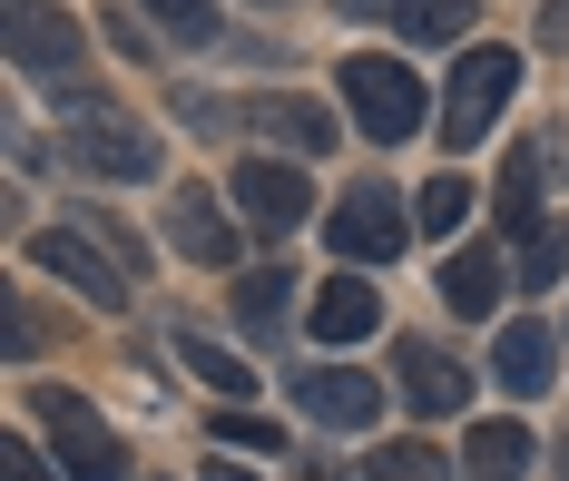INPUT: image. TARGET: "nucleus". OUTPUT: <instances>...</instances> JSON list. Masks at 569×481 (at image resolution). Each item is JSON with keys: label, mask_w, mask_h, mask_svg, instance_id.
<instances>
[{"label": "nucleus", "mask_w": 569, "mask_h": 481, "mask_svg": "<svg viewBox=\"0 0 569 481\" xmlns=\"http://www.w3.org/2000/svg\"><path fill=\"white\" fill-rule=\"evenodd\" d=\"M0 50H10V69H20V79H50V89H69L89 40H79V20H69L59 0H10V10H0Z\"/></svg>", "instance_id": "20e7f679"}, {"label": "nucleus", "mask_w": 569, "mask_h": 481, "mask_svg": "<svg viewBox=\"0 0 569 481\" xmlns=\"http://www.w3.org/2000/svg\"><path fill=\"white\" fill-rule=\"evenodd\" d=\"M540 50H569V0H550V10H540Z\"/></svg>", "instance_id": "cd10ccee"}, {"label": "nucleus", "mask_w": 569, "mask_h": 481, "mask_svg": "<svg viewBox=\"0 0 569 481\" xmlns=\"http://www.w3.org/2000/svg\"><path fill=\"white\" fill-rule=\"evenodd\" d=\"M168 237H177V255H197V265H236V237H227V217H217L207 187H177L168 197Z\"/></svg>", "instance_id": "4468645a"}, {"label": "nucleus", "mask_w": 569, "mask_h": 481, "mask_svg": "<svg viewBox=\"0 0 569 481\" xmlns=\"http://www.w3.org/2000/svg\"><path fill=\"white\" fill-rule=\"evenodd\" d=\"M560 265H569L560 227H530V237H520V285H560Z\"/></svg>", "instance_id": "5701e85b"}, {"label": "nucleus", "mask_w": 569, "mask_h": 481, "mask_svg": "<svg viewBox=\"0 0 569 481\" xmlns=\"http://www.w3.org/2000/svg\"><path fill=\"white\" fill-rule=\"evenodd\" d=\"M59 158H69L79 178L128 187V178H148V168H158V138L128 119L109 89H59Z\"/></svg>", "instance_id": "f257e3e1"}, {"label": "nucleus", "mask_w": 569, "mask_h": 481, "mask_svg": "<svg viewBox=\"0 0 569 481\" xmlns=\"http://www.w3.org/2000/svg\"><path fill=\"white\" fill-rule=\"evenodd\" d=\"M471 10H481V0H402V40H461V30H471Z\"/></svg>", "instance_id": "412c9836"}, {"label": "nucleus", "mask_w": 569, "mask_h": 481, "mask_svg": "<svg viewBox=\"0 0 569 481\" xmlns=\"http://www.w3.org/2000/svg\"><path fill=\"white\" fill-rule=\"evenodd\" d=\"M284 304H295V275H276V265H256V275H236V324L246 334H276Z\"/></svg>", "instance_id": "a211bd4d"}, {"label": "nucleus", "mask_w": 569, "mask_h": 481, "mask_svg": "<svg viewBox=\"0 0 569 481\" xmlns=\"http://www.w3.org/2000/svg\"><path fill=\"white\" fill-rule=\"evenodd\" d=\"M442 304H452V314H491V304H501V255H491V245H461L452 265H442Z\"/></svg>", "instance_id": "f3484780"}, {"label": "nucleus", "mask_w": 569, "mask_h": 481, "mask_svg": "<svg viewBox=\"0 0 569 481\" xmlns=\"http://www.w3.org/2000/svg\"><path fill=\"white\" fill-rule=\"evenodd\" d=\"M109 40L128 50V60H148V20H138V10H109Z\"/></svg>", "instance_id": "bb28decb"}, {"label": "nucleus", "mask_w": 569, "mask_h": 481, "mask_svg": "<svg viewBox=\"0 0 569 481\" xmlns=\"http://www.w3.org/2000/svg\"><path fill=\"white\" fill-rule=\"evenodd\" d=\"M305 324H315V344H363V334L383 324V295H373L363 275H335V285H315Z\"/></svg>", "instance_id": "f8f14e48"}, {"label": "nucleus", "mask_w": 569, "mask_h": 481, "mask_svg": "<svg viewBox=\"0 0 569 481\" xmlns=\"http://www.w3.org/2000/svg\"><path fill=\"white\" fill-rule=\"evenodd\" d=\"M148 10H158V30L187 40V50H207V40H217V0H148Z\"/></svg>", "instance_id": "4be33fe9"}, {"label": "nucleus", "mask_w": 569, "mask_h": 481, "mask_svg": "<svg viewBox=\"0 0 569 481\" xmlns=\"http://www.w3.org/2000/svg\"><path fill=\"white\" fill-rule=\"evenodd\" d=\"M236 207L256 217V227H305V207H315V187L305 168H284V158H236Z\"/></svg>", "instance_id": "9b49d317"}, {"label": "nucleus", "mask_w": 569, "mask_h": 481, "mask_svg": "<svg viewBox=\"0 0 569 481\" xmlns=\"http://www.w3.org/2000/svg\"><path fill=\"white\" fill-rule=\"evenodd\" d=\"M177 354H187V373H197V383H207V393H256V373H246V363L227 354V344H207V334H177Z\"/></svg>", "instance_id": "6ab92c4d"}, {"label": "nucleus", "mask_w": 569, "mask_h": 481, "mask_svg": "<svg viewBox=\"0 0 569 481\" xmlns=\"http://www.w3.org/2000/svg\"><path fill=\"white\" fill-rule=\"evenodd\" d=\"M550 158H560V148H550V128H540V138H520V148H511V168H501V227H511V237H530V227H540V197H550Z\"/></svg>", "instance_id": "ddd939ff"}, {"label": "nucleus", "mask_w": 569, "mask_h": 481, "mask_svg": "<svg viewBox=\"0 0 569 481\" xmlns=\"http://www.w3.org/2000/svg\"><path fill=\"white\" fill-rule=\"evenodd\" d=\"M363 481H452V462H442L432 442H383V452L363 462Z\"/></svg>", "instance_id": "aec40b11"}, {"label": "nucleus", "mask_w": 569, "mask_h": 481, "mask_svg": "<svg viewBox=\"0 0 569 481\" xmlns=\"http://www.w3.org/2000/svg\"><path fill=\"white\" fill-rule=\"evenodd\" d=\"M0 481H59V452H40L30 432H10L0 442Z\"/></svg>", "instance_id": "393cba45"}, {"label": "nucleus", "mask_w": 569, "mask_h": 481, "mask_svg": "<svg viewBox=\"0 0 569 481\" xmlns=\"http://www.w3.org/2000/svg\"><path fill=\"white\" fill-rule=\"evenodd\" d=\"M217 442H236V452H276L284 432H276L266 413H217Z\"/></svg>", "instance_id": "a878e982"}, {"label": "nucleus", "mask_w": 569, "mask_h": 481, "mask_svg": "<svg viewBox=\"0 0 569 481\" xmlns=\"http://www.w3.org/2000/svg\"><path fill=\"white\" fill-rule=\"evenodd\" d=\"M511 89H520V60H511V50H491V40L461 50V69L442 79V148H452V158H461V148H481L491 119L511 109Z\"/></svg>", "instance_id": "f03ea898"}, {"label": "nucleus", "mask_w": 569, "mask_h": 481, "mask_svg": "<svg viewBox=\"0 0 569 481\" xmlns=\"http://www.w3.org/2000/svg\"><path fill=\"white\" fill-rule=\"evenodd\" d=\"M295 481H343V472H335V462H305V472H295Z\"/></svg>", "instance_id": "c756f323"}, {"label": "nucleus", "mask_w": 569, "mask_h": 481, "mask_svg": "<svg viewBox=\"0 0 569 481\" xmlns=\"http://www.w3.org/2000/svg\"><path fill=\"white\" fill-rule=\"evenodd\" d=\"M30 255L50 265L69 295H89L99 314H118V304H128V265H118V255H109L99 237H89L79 217H69V227H50V237H30Z\"/></svg>", "instance_id": "0eeeda50"}, {"label": "nucleus", "mask_w": 569, "mask_h": 481, "mask_svg": "<svg viewBox=\"0 0 569 481\" xmlns=\"http://www.w3.org/2000/svg\"><path fill=\"white\" fill-rule=\"evenodd\" d=\"M491 373H501V393H550V373H560V344H550V324H501V344H491Z\"/></svg>", "instance_id": "2eb2a0df"}, {"label": "nucleus", "mask_w": 569, "mask_h": 481, "mask_svg": "<svg viewBox=\"0 0 569 481\" xmlns=\"http://www.w3.org/2000/svg\"><path fill=\"white\" fill-rule=\"evenodd\" d=\"M402 227H412V217H402V197L363 178V187H343V197H335V217H325V245H335L343 265H393L402 245H412Z\"/></svg>", "instance_id": "39448f33"}, {"label": "nucleus", "mask_w": 569, "mask_h": 481, "mask_svg": "<svg viewBox=\"0 0 569 481\" xmlns=\"http://www.w3.org/2000/svg\"><path fill=\"white\" fill-rule=\"evenodd\" d=\"M236 128H256V138H276L284 158H325L335 148V109H315V99H295V89H256Z\"/></svg>", "instance_id": "6e6552de"}, {"label": "nucleus", "mask_w": 569, "mask_h": 481, "mask_svg": "<svg viewBox=\"0 0 569 481\" xmlns=\"http://www.w3.org/2000/svg\"><path fill=\"white\" fill-rule=\"evenodd\" d=\"M40 432L69 481H128V442L89 413V393H40Z\"/></svg>", "instance_id": "423d86ee"}, {"label": "nucleus", "mask_w": 569, "mask_h": 481, "mask_svg": "<svg viewBox=\"0 0 569 481\" xmlns=\"http://www.w3.org/2000/svg\"><path fill=\"white\" fill-rule=\"evenodd\" d=\"M461 472L471 481H520L530 472V422H471L461 432Z\"/></svg>", "instance_id": "dca6fc26"}, {"label": "nucleus", "mask_w": 569, "mask_h": 481, "mask_svg": "<svg viewBox=\"0 0 569 481\" xmlns=\"http://www.w3.org/2000/svg\"><path fill=\"white\" fill-rule=\"evenodd\" d=\"M207 481H256V472H236V462H207Z\"/></svg>", "instance_id": "7c9ffc66"}, {"label": "nucleus", "mask_w": 569, "mask_h": 481, "mask_svg": "<svg viewBox=\"0 0 569 481\" xmlns=\"http://www.w3.org/2000/svg\"><path fill=\"white\" fill-rule=\"evenodd\" d=\"M393 383H402V403H412L422 422L461 413V393H471V373H461V363L442 354L432 334H402V344H393Z\"/></svg>", "instance_id": "1a4fd4ad"}, {"label": "nucleus", "mask_w": 569, "mask_h": 481, "mask_svg": "<svg viewBox=\"0 0 569 481\" xmlns=\"http://www.w3.org/2000/svg\"><path fill=\"white\" fill-rule=\"evenodd\" d=\"M353 20H402V0H343Z\"/></svg>", "instance_id": "c85d7f7f"}, {"label": "nucleus", "mask_w": 569, "mask_h": 481, "mask_svg": "<svg viewBox=\"0 0 569 481\" xmlns=\"http://www.w3.org/2000/svg\"><path fill=\"white\" fill-rule=\"evenodd\" d=\"M412 217H422L432 237H452L461 217H471V187H461V178H432V187H422V207H412Z\"/></svg>", "instance_id": "b1692460"}, {"label": "nucleus", "mask_w": 569, "mask_h": 481, "mask_svg": "<svg viewBox=\"0 0 569 481\" xmlns=\"http://www.w3.org/2000/svg\"><path fill=\"white\" fill-rule=\"evenodd\" d=\"M295 393H305V413L335 422V432L383 422V383H373V373H353V363H315V373H295Z\"/></svg>", "instance_id": "9d476101"}, {"label": "nucleus", "mask_w": 569, "mask_h": 481, "mask_svg": "<svg viewBox=\"0 0 569 481\" xmlns=\"http://www.w3.org/2000/svg\"><path fill=\"white\" fill-rule=\"evenodd\" d=\"M335 79H343V109H353V128H363V138H383V148H393V138H412V128H422V79H412L402 60L363 50V60H343Z\"/></svg>", "instance_id": "7ed1b4c3"}]
</instances>
